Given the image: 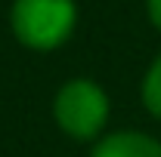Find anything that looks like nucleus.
I'll return each instance as SVG.
<instances>
[{
	"instance_id": "7ed1b4c3",
	"label": "nucleus",
	"mask_w": 161,
	"mask_h": 157,
	"mask_svg": "<svg viewBox=\"0 0 161 157\" xmlns=\"http://www.w3.org/2000/svg\"><path fill=\"white\" fill-rule=\"evenodd\" d=\"M93 157H161V145L142 133H115L96 145Z\"/></svg>"
},
{
	"instance_id": "39448f33",
	"label": "nucleus",
	"mask_w": 161,
	"mask_h": 157,
	"mask_svg": "<svg viewBox=\"0 0 161 157\" xmlns=\"http://www.w3.org/2000/svg\"><path fill=\"white\" fill-rule=\"evenodd\" d=\"M149 16H152V22L161 28V0H149Z\"/></svg>"
},
{
	"instance_id": "f257e3e1",
	"label": "nucleus",
	"mask_w": 161,
	"mask_h": 157,
	"mask_svg": "<svg viewBox=\"0 0 161 157\" xmlns=\"http://www.w3.org/2000/svg\"><path fill=\"white\" fill-rule=\"evenodd\" d=\"M75 25V3L71 0H16L13 6V28L22 43L50 49L68 37Z\"/></svg>"
},
{
	"instance_id": "f03ea898",
	"label": "nucleus",
	"mask_w": 161,
	"mask_h": 157,
	"mask_svg": "<svg viewBox=\"0 0 161 157\" xmlns=\"http://www.w3.org/2000/svg\"><path fill=\"white\" fill-rule=\"evenodd\" d=\"M56 117L62 129L71 133L75 139H90L102 129V123L108 117V102L96 83L75 80L56 99Z\"/></svg>"
},
{
	"instance_id": "20e7f679",
	"label": "nucleus",
	"mask_w": 161,
	"mask_h": 157,
	"mask_svg": "<svg viewBox=\"0 0 161 157\" xmlns=\"http://www.w3.org/2000/svg\"><path fill=\"white\" fill-rule=\"evenodd\" d=\"M142 99H146V108H149L152 114H158V117H161V56H158V62L149 68V74H146Z\"/></svg>"
}]
</instances>
